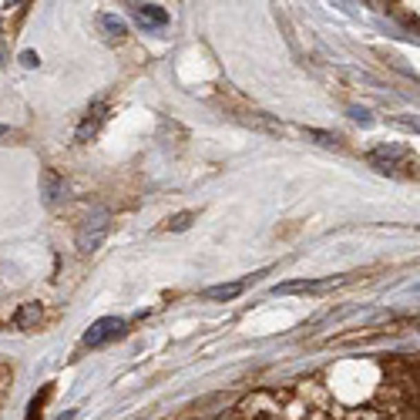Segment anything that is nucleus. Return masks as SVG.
<instances>
[{"label":"nucleus","instance_id":"1","mask_svg":"<svg viewBox=\"0 0 420 420\" xmlns=\"http://www.w3.org/2000/svg\"><path fill=\"white\" fill-rule=\"evenodd\" d=\"M108 229H111V212H108V209H91L84 219H81L78 236H74L78 249H81V252H94V249H101Z\"/></svg>","mask_w":420,"mask_h":420},{"label":"nucleus","instance_id":"2","mask_svg":"<svg viewBox=\"0 0 420 420\" xmlns=\"http://www.w3.org/2000/svg\"><path fill=\"white\" fill-rule=\"evenodd\" d=\"M121 330H125V319H118V316H105V319L91 323V330L84 333V346H105V343H111Z\"/></svg>","mask_w":420,"mask_h":420},{"label":"nucleus","instance_id":"3","mask_svg":"<svg viewBox=\"0 0 420 420\" xmlns=\"http://www.w3.org/2000/svg\"><path fill=\"white\" fill-rule=\"evenodd\" d=\"M132 17L145 30H161V27L168 24V10L158 7V3H132Z\"/></svg>","mask_w":420,"mask_h":420},{"label":"nucleus","instance_id":"4","mask_svg":"<svg viewBox=\"0 0 420 420\" xmlns=\"http://www.w3.org/2000/svg\"><path fill=\"white\" fill-rule=\"evenodd\" d=\"M343 279H296V283H279L272 286V296H289V292H323V289H333L340 286Z\"/></svg>","mask_w":420,"mask_h":420},{"label":"nucleus","instance_id":"5","mask_svg":"<svg viewBox=\"0 0 420 420\" xmlns=\"http://www.w3.org/2000/svg\"><path fill=\"white\" fill-rule=\"evenodd\" d=\"M105 111H108L105 101H98V105H91V108H88L84 121L78 125V141H91L94 134L101 132V125H105V118H108Z\"/></svg>","mask_w":420,"mask_h":420},{"label":"nucleus","instance_id":"6","mask_svg":"<svg viewBox=\"0 0 420 420\" xmlns=\"http://www.w3.org/2000/svg\"><path fill=\"white\" fill-rule=\"evenodd\" d=\"M98 27L105 30V41H111V44H121V41L128 37V27H125V21H121L118 14H101V17H98Z\"/></svg>","mask_w":420,"mask_h":420},{"label":"nucleus","instance_id":"7","mask_svg":"<svg viewBox=\"0 0 420 420\" xmlns=\"http://www.w3.org/2000/svg\"><path fill=\"white\" fill-rule=\"evenodd\" d=\"M41 319H44V306H41V303H24V306L14 313V326H17V330H37Z\"/></svg>","mask_w":420,"mask_h":420},{"label":"nucleus","instance_id":"8","mask_svg":"<svg viewBox=\"0 0 420 420\" xmlns=\"http://www.w3.org/2000/svg\"><path fill=\"white\" fill-rule=\"evenodd\" d=\"M41 192H44V202L54 206V202L64 195V179H61L54 168H44V172H41Z\"/></svg>","mask_w":420,"mask_h":420},{"label":"nucleus","instance_id":"9","mask_svg":"<svg viewBox=\"0 0 420 420\" xmlns=\"http://www.w3.org/2000/svg\"><path fill=\"white\" fill-rule=\"evenodd\" d=\"M246 289V283H222V286H209L202 292V299H209V303H226V299H236L239 292Z\"/></svg>","mask_w":420,"mask_h":420},{"label":"nucleus","instance_id":"10","mask_svg":"<svg viewBox=\"0 0 420 420\" xmlns=\"http://www.w3.org/2000/svg\"><path fill=\"white\" fill-rule=\"evenodd\" d=\"M192 219H195V212H179V215H172V219H168V232H185V229L192 226Z\"/></svg>","mask_w":420,"mask_h":420},{"label":"nucleus","instance_id":"11","mask_svg":"<svg viewBox=\"0 0 420 420\" xmlns=\"http://www.w3.org/2000/svg\"><path fill=\"white\" fill-rule=\"evenodd\" d=\"M48 397H51V387H44V394L30 400V407H27V420H41V407H44V400H48Z\"/></svg>","mask_w":420,"mask_h":420},{"label":"nucleus","instance_id":"12","mask_svg":"<svg viewBox=\"0 0 420 420\" xmlns=\"http://www.w3.org/2000/svg\"><path fill=\"white\" fill-rule=\"evenodd\" d=\"M303 134H306V138H316V141H319V145H333V141H337V138H333V134H326V132H316V128H303Z\"/></svg>","mask_w":420,"mask_h":420},{"label":"nucleus","instance_id":"13","mask_svg":"<svg viewBox=\"0 0 420 420\" xmlns=\"http://www.w3.org/2000/svg\"><path fill=\"white\" fill-rule=\"evenodd\" d=\"M21 64H24V68H37V64H41V57H37L34 51H24V54H21Z\"/></svg>","mask_w":420,"mask_h":420},{"label":"nucleus","instance_id":"14","mask_svg":"<svg viewBox=\"0 0 420 420\" xmlns=\"http://www.w3.org/2000/svg\"><path fill=\"white\" fill-rule=\"evenodd\" d=\"M10 138H17V132H14V128H7V125H0V145H3V141H10Z\"/></svg>","mask_w":420,"mask_h":420}]
</instances>
